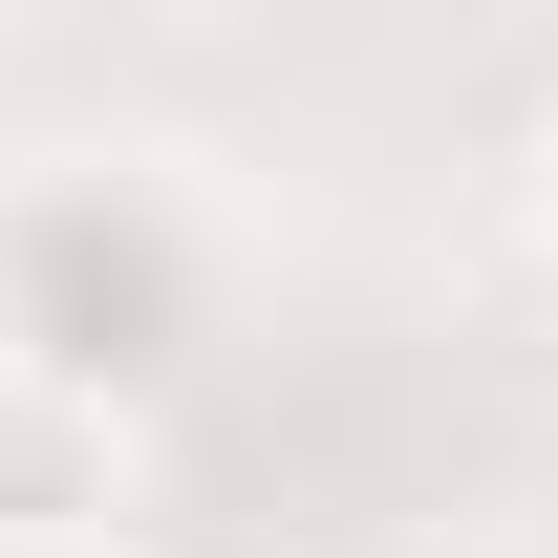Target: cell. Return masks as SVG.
Instances as JSON below:
<instances>
[{"instance_id": "obj_1", "label": "cell", "mask_w": 558, "mask_h": 558, "mask_svg": "<svg viewBox=\"0 0 558 558\" xmlns=\"http://www.w3.org/2000/svg\"><path fill=\"white\" fill-rule=\"evenodd\" d=\"M194 323H215V258H194V215L150 194V172H22L0 194V365L22 387L130 409Z\"/></svg>"}, {"instance_id": "obj_2", "label": "cell", "mask_w": 558, "mask_h": 558, "mask_svg": "<svg viewBox=\"0 0 558 558\" xmlns=\"http://www.w3.org/2000/svg\"><path fill=\"white\" fill-rule=\"evenodd\" d=\"M108 515H130V409L0 365V537H108Z\"/></svg>"}, {"instance_id": "obj_3", "label": "cell", "mask_w": 558, "mask_h": 558, "mask_svg": "<svg viewBox=\"0 0 558 558\" xmlns=\"http://www.w3.org/2000/svg\"><path fill=\"white\" fill-rule=\"evenodd\" d=\"M537 236H558V130H537Z\"/></svg>"}]
</instances>
